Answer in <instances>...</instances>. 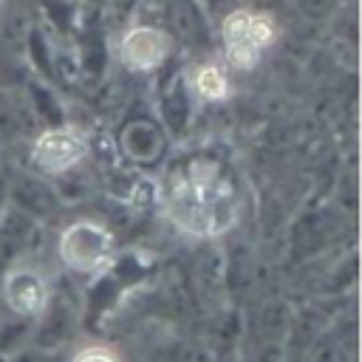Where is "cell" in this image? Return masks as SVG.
Wrapping results in <instances>:
<instances>
[{
    "instance_id": "cell-1",
    "label": "cell",
    "mask_w": 362,
    "mask_h": 362,
    "mask_svg": "<svg viewBox=\"0 0 362 362\" xmlns=\"http://www.w3.org/2000/svg\"><path fill=\"white\" fill-rule=\"evenodd\" d=\"M164 212L187 238H221L238 221V195L223 164L189 158L164 184Z\"/></svg>"
},
{
    "instance_id": "cell-2",
    "label": "cell",
    "mask_w": 362,
    "mask_h": 362,
    "mask_svg": "<svg viewBox=\"0 0 362 362\" xmlns=\"http://www.w3.org/2000/svg\"><path fill=\"white\" fill-rule=\"evenodd\" d=\"M277 23L266 11L255 8H232L221 23V51L226 68L252 71L260 65L266 51L277 42Z\"/></svg>"
},
{
    "instance_id": "cell-3",
    "label": "cell",
    "mask_w": 362,
    "mask_h": 362,
    "mask_svg": "<svg viewBox=\"0 0 362 362\" xmlns=\"http://www.w3.org/2000/svg\"><path fill=\"white\" fill-rule=\"evenodd\" d=\"M116 255L113 232L96 218H76L59 229L57 257L74 274H99Z\"/></svg>"
},
{
    "instance_id": "cell-4",
    "label": "cell",
    "mask_w": 362,
    "mask_h": 362,
    "mask_svg": "<svg viewBox=\"0 0 362 362\" xmlns=\"http://www.w3.org/2000/svg\"><path fill=\"white\" fill-rule=\"evenodd\" d=\"M0 297L17 317H37L51 303V274L37 260H17L0 280Z\"/></svg>"
},
{
    "instance_id": "cell-5",
    "label": "cell",
    "mask_w": 362,
    "mask_h": 362,
    "mask_svg": "<svg viewBox=\"0 0 362 362\" xmlns=\"http://www.w3.org/2000/svg\"><path fill=\"white\" fill-rule=\"evenodd\" d=\"M85 156H88V136L68 124L42 130L28 147V161L42 175H62L76 164H82Z\"/></svg>"
},
{
    "instance_id": "cell-6",
    "label": "cell",
    "mask_w": 362,
    "mask_h": 362,
    "mask_svg": "<svg viewBox=\"0 0 362 362\" xmlns=\"http://www.w3.org/2000/svg\"><path fill=\"white\" fill-rule=\"evenodd\" d=\"M173 54V40L164 28L150 23H136L122 31L116 42L119 62L133 74H153L158 71Z\"/></svg>"
},
{
    "instance_id": "cell-7",
    "label": "cell",
    "mask_w": 362,
    "mask_h": 362,
    "mask_svg": "<svg viewBox=\"0 0 362 362\" xmlns=\"http://www.w3.org/2000/svg\"><path fill=\"white\" fill-rule=\"evenodd\" d=\"M187 88L204 105H221V102L232 99V93H235L232 71L226 68L223 59H204V62L192 65L187 71Z\"/></svg>"
},
{
    "instance_id": "cell-8",
    "label": "cell",
    "mask_w": 362,
    "mask_h": 362,
    "mask_svg": "<svg viewBox=\"0 0 362 362\" xmlns=\"http://www.w3.org/2000/svg\"><path fill=\"white\" fill-rule=\"evenodd\" d=\"M71 362H122V356H119L110 345L93 342V345H82V348L71 356Z\"/></svg>"
}]
</instances>
